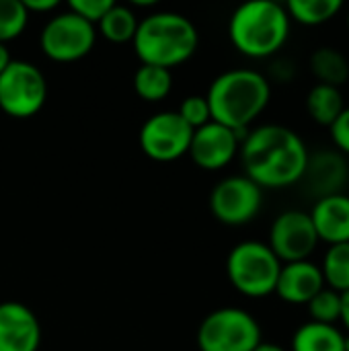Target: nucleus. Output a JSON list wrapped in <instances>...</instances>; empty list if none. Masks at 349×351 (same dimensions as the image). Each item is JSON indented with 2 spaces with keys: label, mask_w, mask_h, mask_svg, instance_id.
<instances>
[{
  "label": "nucleus",
  "mask_w": 349,
  "mask_h": 351,
  "mask_svg": "<svg viewBox=\"0 0 349 351\" xmlns=\"http://www.w3.org/2000/svg\"><path fill=\"white\" fill-rule=\"evenodd\" d=\"M171 88H173V76H171V70H167V68L142 64L134 74L136 95L148 103H158V101L167 99Z\"/></svg>",
  "instance_id": "obj_21"
},
{
  "label": "nucleus",
  "mask_w": 349,
  "mask_h": 351,
  "mask_svg": "<svg viewBox=\"0 0 349 351\" xmlns=\"http://www.w3.org/2000/svg\"><path fill=\"white\" fill-rule=\"evenodd\" d=\"M306 109L319 125L331 128L333 121L346 109L341 88L327 86V84H315L306 95Z\"/></svg>",
  "instance_id": "obj_19"
},
{
  "label": "nucleus",
  "mask_w": 349,
  "mask_h": 351,
  "mask_svg": "<svg viewBox=\"0 0 349 351\" xmlns=\"http://www.w3.org/2000/svg\"><path fill=\"white\" fill-rule=\"evenodd\" d=\"M292 351H346V333L337 325L309 321L296 329Z\"/></svg>",
  "instance_id": "obj_17"
},
{
  "label": "nucleus",
  "mask_w": 349,
  "mask_h": 351,
  "mask_svg": "<svg viewBox=\"0 0 349 351\" xmlns=\"http://www.w3.org/2000/svg\"><path fill=\"white\" fill-rule=\"evenodd\" d=\"M290 16L286 6L274 0H251L241 4L228 23V37L237 51L247 58H269L278 53L290 37Z\"/></svg>",
  "instance_id": "obj_4"
},
{
  "label": "nucleus",
  "mask_w": 349,
  "mask_h": 351,
  "mask_svg": "<svg viewBox=\"0 0 349 351\" xmlns=\"http://www.w3.org/2000/svg\"><path fill=\"white\" fill-rule=\"evenodd\" d=\"M309 214L321 243L329 247L349 243V195L337 193L321 197Z\"/></svg>",
  "instance_id": "obj_16"
},
{
  "label": "nucleus",
  "mask_w": 349,
  "mask_h": 351,
  "mask_svg": "<svg viewBox=\"0 0 349 351\" xmlns=\"http://www.w3.org/2000/svg\"><path fill=\"white\" fill-rule=\"evenodd\" d=\"M41 325L35 313L14 300L0 304V351H37Z\"/></svg>",
  "instance_id": "obj_13"
},
{
  "label": "nucleus",
  "mask_w": 349,
  "mask_h": 351,
  "mask_svg": "<svg viewBox=\"0 0 349 351\" xmlns=\"http://www.w3.org/2000/svg\"><path fill=\"white\" fill-rule=\"evenodd\" d=\"M239 152L245 177L261 189H284L300 183L311 156L304 140L280 123H265L245 134Z\"/></svg>",
  "instance_id": "obj_1"
},
{
  "label": "nucleus",
  "mask_w": 349,
  "mask_h": 351,
  "mask_svg": "<svg viewBox=\"0 0 349 351\" xmlns=\"http://www.w3.org/2000/svg\"><path fill=\"white\" fill-rule=\"evenodd\" d=\"M323 288H325V280L321 267L313 261H296V263L282 265L274 294L288 304L300 306V304H309Z\"/></svg>",
  "instance_id": "obj_15"
},
{
  "label": "nucleus",
  "mask_w": 349,
  "mask_h": 351,
  "mask_svg": "<svg viewBox=\"0 0 349 351\" xmlns=\"http://www.w3.org/2000/svg\"><path fill=\"white\" fill-rule=\"evenodd\" d=\"M255 351H288L284 350L282 346H278V343H269V341H261L257 348H255Z\"/></svg>",
  "instance_id": "obj_32"
},
{
  "label": "nucleus",
  "mask_w": 349,
  "mask_h": 351,
  "mask_svg": "<svg viewBox=\"0 0 349 351\" xmlns=\"http://www.w3.org/2000/svg\"><path fill=\"white\" fill-rule=\"evenodd\" d=\"M348 29H349V12H348Z\"/></svg>",
  "instance_id": "obj_34"
},
{
  "label": "nucleus",
  "mask_w": 349,
  "mask_h": 351,
  "mask_svg": "<svg viewBox=\"0 0 349 351\" xmlns=\"http://www.w3.org/2000/svg\"><path fill=\"white\" fill-rule=\"evenodd\" d=\"M47 99L43 72L25 60H12L0 74V109L14 119H29Z\"/></svg>",
  "instance_id": "obj_7"
},
{
  "label": "nucleus",
  "mask_w": 349,
  "mask_h": 351,
  "mask_svg": "<svg viewBox=\"0 0 349 351\" xmlns=\"http://www.w3.org/2000/svg\"><path fill=\"white\" fill-rule=\"evenodd\" d=\"M261 341L257 319L237 306L212 311L197 329L200 351H255Z\"/></svg>",
  "instance_id": "obj_6"
},
{
  "label": "nucleus",
  "mask_w": 349,
  "mask_h": 351,
  "mask_svg": "<svg viewBox=\"0 0 349 351\" xmlns=\"http://www.w3.org/2000/svg\"><path fill=\"white\" fill-rule=\"evenodd\" d=\"M311 321L323 323V325H337L341 319V294H337L331 288H323L309 304Z\"/></svg>",
  "instance_id": "obj_25"
},
{
  "label": "nucleus",
  "mask_w": 349,
  "mask_h": 351,
  "mask_svg": "<svg viewBox=\"0 0 349 351\" xmlns=\"http://www.w3.org/2000/svg\"><path fill=\"white\" fill-rule=\"evenodd\" d=\"M212 121L234 130L245 138L247 128L265 111L272 99L269 80L249 68H237L216 76L206 93Z\"/></svg>",
  "instance_id": "obj_2"
},
{
  "label": "nucleus",
  "mask_w": 349,
  "mask_h": 351,
  "mask_svg": "<svg viewBox=\"0 0 349 351\" xmlns=\"http://www.w3.org/2000/svg\"><path fill=\"white\" fill-rule=\"evenodd\" d=\"M339 323L346 327L349 335V290L341 294V319H339Z\"/></svg>",
  "instance_id": "obj_30"
},
{
  "label": "nucleus",
  "mask_w": 349,
  "mask_h": 351,
  "mask_svg": "<svg viewBox=\"0 0 349 351\" xmlns=\"http://www.w3.org/2000/svg\"><path fill=\"white\" fill-rule=\"evenodd\" d=\"M282 261L267 243L243 241L226 257V276L237 292L249 298H265L276 292Z\"/></svg>",
  "instance_id": "obj_5"
},
{
  "label": "nucleus",
  "mask_w": 349,
  "mask_h": 351,
  "mask_svg": "<svg viewBox=\"0 0 349 351\" xmlns=\"http://www.w3.org/2000/svg\"><path fill=\"white\" fill-rule=\"evenodd\" d=\"M23 6L27 8V12H49L53 8H58V0H23Z\"/></svg>",
  "instance_id": "obj_29"
},
{
  "label": "nucleus",
  "mask_w": 349,
  "mask_h": 351,
  "mask_svg": "<svg viewBox=\"0 0 349 351\" xmlns=\"http://www.w3.org/2000/svg\"><path fill=\"white\" fill-rule=\"evenodd\" d=\"M97 41V29L72 10L53 14L39 35L41 51L53 62H76L91 53Z\"/></svg>",
  "instance_id": "obj_8"
},
{
  "label": "nucleus",
  "mask_w": 349,
  "mask_h": 351,
  "mask_svg": "<svg viewBox=\"0 0 349 351\" xmlns=\"http://www.w3.org/2000/svg\"><path fill=\"white\" fill-rule=\"evenodd\" d=\"M29 21V12L23 0H0V43L16 39Z\"/></svg>",
  "instance_id": "obj_24"
},
{
  "label": "nucleus",
  "mask_w": 349,
  "mask_h": 351,
  "mask_svg": "<svg viewBox=\"0 0 349 351\" xmlns=\"http://www.w3.org/2000/svg\"><path fill=\"white\" fill-rule=\"evenodd\" d=\"M177 113L181 115V119L191 130H197V128L212 121V113H210V105H208L206 95H189V97H185L183 103L179 105Z\"/></svg>",
  "instance_id": "obj_26"
},
{
  "label": "nucleus",
  "mask_w": 349,
  "mask_h": 351,
  "mask_svg": "<svg viewBox=\"0 0 349 351\" xmlns=\"http://www.w3.org/2000/svg\"><path fill=\"white\" fill-rule=\"evenodd\" d=\"M329 132H331V140H333L337 152L349 154V107L341 111V115L333 121Z\"/></svg>",
  "instance_id": "obj_28"
},
{
  "label": "nucleus",
  "mask_w": 349,
  "mask_h": 351,
  "mask_svg": "<svg viewBox=\"0 0 349 351\" xmlns=\"http://www.w3.org/2000/svg\"><path fill=\"white\" fill-rule=\"evenodd\" d=\"M348 179V162H346L344 154L333 152V150H325V152H317V154L309 156V165H306V171L302 177L309 191L317 199L344 193Z\"/></svg>",
  "instance_id": "obj_14"
},
{
  "label": "nucleus",
  "mask_w": 349,
  "mask_h": 351,
  "mask_svg": "<svg viewBox=\"0 0 349 351\" xmlns=\"http://www.w3.org/2000/svg\"><path fill=\"white\" fill-rule=\"evenodd\" d=\"M311 70L315 78L319 80L317 84H327L341 88L349 80V62L348 58L335 49V47H319L311 56Z\"/></svg>",
  "instance_id": "obj_18"
},
{
  "label": "nucleus",
  "mask_w": 349,
  "mask_h": 351,
  "mask_svg": "<svg viewBox=\"0 0 349 351\" xmlns=\"http://www.w3.org/2000/svg\"><path fill=\"white\" fill-rule=\"evenodd\" d=\"M132 43L142 64L171 70L195 53L200 33L185 14L160 10L140 21Z\"/></svg>",
  "instance_id": "obj_3"
},
{
  "label": "nucleus",
  "mask_w": 349,
  "mask_h": 351,
  "mask_svg": "<svg viewBox=\"0 0 349 351\" xmlns=\"http://www.w3.org/2000/svg\"><path fill=\"white\" fill-rule=\"evenodd\" d=\"M341 6V0H290L286 4V12L290 21L306 27H317L335 19Z\"/></svg>",
  "instance_id": "obj_22"
},
{
  "label": "nucleus",
  "mask_w": 349,
  "mask_h": 351,
  "mask_svg": "<svg viewBox=\"0 0 349 351\" xmlns=\"http://www.w3.org/2000/svg\"><path fill=\"white\" fill-rule=\"evenodd\" d=\"M113 6V0H72L68 4V10L82 16L91 25H99V21L105 16V12Z\"/></svg>",
  "instance_id": "obj_27"
},
{
  "label": "nucleus",
  "mask_w": 349,
  "mask_h": 351,
  "mask_svg": "<svg viewBox=\"0 0 349 351\" xmlns=\"http://www.w3.org/2000/svg\"><path fill=\"white\" fill-rule=\"evenodd\" d=\"M321 274L325 280V286L335 290L337 294H344L349 290V243L331 245L325 251Z\"/></svg>",
  "instance_id": "obj_23"
},
{
  "label": "nucleus",
  "mask_w": 349,
  "mask_h": 351,
  "mask_svg": "<svg viewBox=\"0 0 349 351\" xmlns=\"http://www.w3.org/2000/svg\"><path fill=\"white\" fill-rule=\"evenodd\" d=\"M10 62H12V58H10V53H8L6 45H4V43H0V74L4 72V68H6Z\"/></svg>",
  "instance_id": "obj_31"
},
{
  "label": "nucleus",
  "mask_w": 349,
  "mask_h": 351,
  "mask_svg": "<svg viewBox=\"0 0 349 351\" xmlns=\"http://www.w3.org/2000/svg\"><path fill=\"white\" fill-rule=\"evenodd\" d=\"M138 25H140V19L134 8L113 2V6L99 21V31L111 43H128V41H134Z\"/></svg>",
  "instance_id": "obj_20"
},
{
  "label": "nucleus",
  "mask_w": 349,
  "mask_h": 351,
  "mask_svg": "<svg viewBox=\"0 0 349 351\" xmlns=\"http://www.w3.org/2000/svg\"><path fill=\"white\" fill-rule=\"evenodd\" d=\"M263 206V189L245 175L222 179L210 193V212L228 226H243L257 218Z\"/></svg>",
  "instance_id": "obj_9"
},
{
  "label": "nucleus",
  "mask_w": 349,
  "mask_h": 351,
  "mask_svg": "<svg viewBox=\"0 0 349 351\" xmlns=\"http://www.w3.org/2000/svg\"><path fill=\"white\" fill-rule=\"evenodd\" d=\"M241 136L216 121H210L197 130H193L189 156L204 171H220L232 162V158L241 150Z\"/></svg>",
  "instance_id": "obj_12"
},
{
  "label": "nucleus",
  "mask_w": 349,
  "mask_h": 351,
  "mask_svg": "<svg viewBox=\"0 0 349 351\" xmlns=\"http://www.w3.org/2000/svg\"><path fill=\"white\" fill-rule=\"evenodd\" d=\"M319 243L321 241L313 226L311 214L302 210H286L274 220L269 228L267 247L284 265L309 261V257L317 251Z\"/></svg>",
  "instance_id": "obj_11"
},
{
  "label": "nucleus",
  "mask_w": 349,
  "mask_h": 351,
  "mask_svg": "<svg viewBox=\"0 0 349 351\" xmlns=\"http://www.w3.org/2000/svg\"><path fill=\"white\" fill-rule=\"evenodd\" d=\"M346 351H349V335H346Z\"/></svg>",
  "instance_id": "obj_33"
},
{
  "label": "nucleus",
  "mask_w": 349,
  "mask_h": 351,
  "mask_svg": "<svg viewBox=\"0 0 349 351\" xmlns=\"http://www.w3.org/2000/svg\"><path fill=\"white\" fill-rule=\"evenodd\" d=\"M193 130L177 111H160L140 128V148L156 162H171L189 152Z\"/></svg>",
  "instance_id": "obj_10"
}]
</instances>
